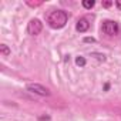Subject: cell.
Returning a JSON list of instances; mask_svg holds the SVG:
<instances>
[{"label": "cell", "instance_id": "cell-1", "mask_svg": "<svg viewBox=\"0 0 121 121\" xmlns=\"http://www.w3.org/2000/svg\"><path fill=\"white\" fill-rule=\"evenodd\" d=\"M69 14L64 10H51L47 14V23L51 29H63L67 24Z\"/></svg>", "mask_w": 121, "mask_h": 121}, {"label": "cell", "instance_id": "cell-2", "mask_svg": "<svg viewBox=\"0 0 121 121\" xmlns=\"http://www.w3.org/2000/svg\"><path fill=\"white\" fill-rule=\"evenodd\" d=\"M101 30H103L104 34L112 37V36H117L120 33V24L114 20H105V22H103Z\"/></svg>", "mask_w": 121, "mask_h": 121}, {"label": "cell", "instance_id": "cell-3", "mask_svg": "<svg viewBox=\"0 0 121 121\" xmlns=\"http://www.w3.org/2000/svg\"><path fill=\"white\" fill-rule=\"evenodd\" d=\"M26 88H27V91H30L33 94H37V95H41V97H48L50 95V90L46 88L41 84H37V83H30V84H27Z\"/></svg>", "mask_w": 121, "mask_h": 121}, {"label": "cell", "instance_id": "cell-4", "mask_svg": "<svg viewBox=\"0 0 121 121\" xmlns=\"http://www.w3.org/2000/svg\"><path fill=\"white\" fill-rule=\"evenodd\" d=\"M41 30H43V23H41L39 19H31V20L29 22V24H27V31H29V34L37 36V34L41 33Z\"/></svg>", "mask_w": 121, "mask_h": 121}, {"label": "cell", "instance_id": "cell-5", "mask_svg": "<svg viewBox=\"0 0 121 121\" xmlns=\"http://www.w3.org/2000/svg\"><path fill=\"white\" fill-rule=\"evenodd\" d=\"M88 27H90V23H88V20H87L86 17H81V19H78V22H77V24H76V29H77V31H80V33H84V31H87V30H88Z\"/></svg>", "mask_w": 121, "mask_h": 121}, {"label": "cell", "instance_id": "cell-6", "mask_svg": "<svg viewBox=\"0 0 121 121\" xmlns=\"http://www.w3.org/2000/svg\"><path fill=\"white\" fill-rule=\"evenodd\" d=\"M94 4H95L94 0H84V2H83V7L84 9H93Z\"/></svg>", "mask_w": 121, "mask_h": 121}, {"label": "cell", "instance_id": "cell-7", "mask_svg": "<svg viewBox=\"0 0 121 121\" xmlns=\"http://www.w3.org/2000/svg\"><path fill=\"white\" fill-rule=\"evenodd\" d=\"M86 63H87V61H86V58H84V57H81V56H78V57L76 58V64H77L78 67H84V66H86Z\"/></svg>", "mask_w": 121, "mask_h": 121}, {"label": "cell", "instance_id": "cell-8", "mask_svg": "<svg viewBox=\"0 0 121 121\" xmlns=\"http://www.w3.org/2000/svg\"><path fill=\"white\" fill-rule=\"evenodd\" d=\"M0 53H2L3 56H9L12 51H10V48H9L6 44H2V46H0Z\"/></svg>", "mask_w": 121, "mask_h": 121}, {"label": "cell", "instance_id": "cell-9", "mask_svg": "<svg viewBox=\"0 0 121 121\" xmlns=\"http://www.w3.org/2000/svg\"><path fill=\"white\" fill-rule=\"evenodd\" d=\"M91 56H94L98 61H105V56L104 54H100V53H91Z\"/></svg>", "mask_w": 121, "mask_h": 121}, {"label": "cell", "instance_id": "cell-10", "mask_svg": "<svg viewBox=\"0 0 121 121\" xmlns=\"http://www.w3.org/2000/svg\"><path fill=\"white\" fill-rule=\"evenodd\" d=\"M84 41H86V43H94V41H95V39H93V37H86V39H84Z\"/></svg>", "mask_w": 121, "mask_h": 121}, {"label": "cell", "instance_id": "cell-11", "mask_svg": "<svg viewBox=\"0 0 121 121\" xmlns=\"http://www.w3.org/2000/svg\"><path fill=\"white\" fill-rule=\"evenodd\" d=\"M111 4H112L111 2H104V3H103V6H104V7H110Z\"/></svg>", "mask_w": 121, "mask_h": 121}, {"label": "cell", "instance_id": "cell-12", "mask_svg": "<svg viewBox=\"0 0 121 121\" xmlns=\"http://www.w3.org/2000/svg\"><path fill=\"white\" fill-rule=\"evenodd\" d=\"M115 6H117L120 10H121V0H117V2H115Z\"/></svg>", "mask_w": 121, "mask_h": 121}]
</instances>
